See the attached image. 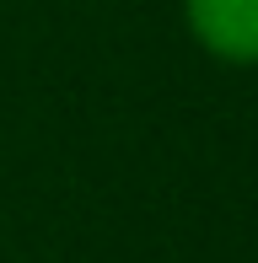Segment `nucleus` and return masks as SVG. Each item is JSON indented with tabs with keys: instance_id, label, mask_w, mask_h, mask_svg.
I'll list each match as a JSON object with an SVG mask.
<instances>
[{
	"instance_id": "obj_1",
	"label": "nucleus",
	"mask_w": 258,
	"mask_h": 263,
	"mask_svg": "<svg viewBox=\"0 0 258 263\" xmlns=\"http://www.w3.org/2000/svg\"><path fill=\"white\" fill-rule=\"evenodd\" d=\"M194 38L215 59L258 65V0H183Z\"/></svg>"
}]
</instances>
